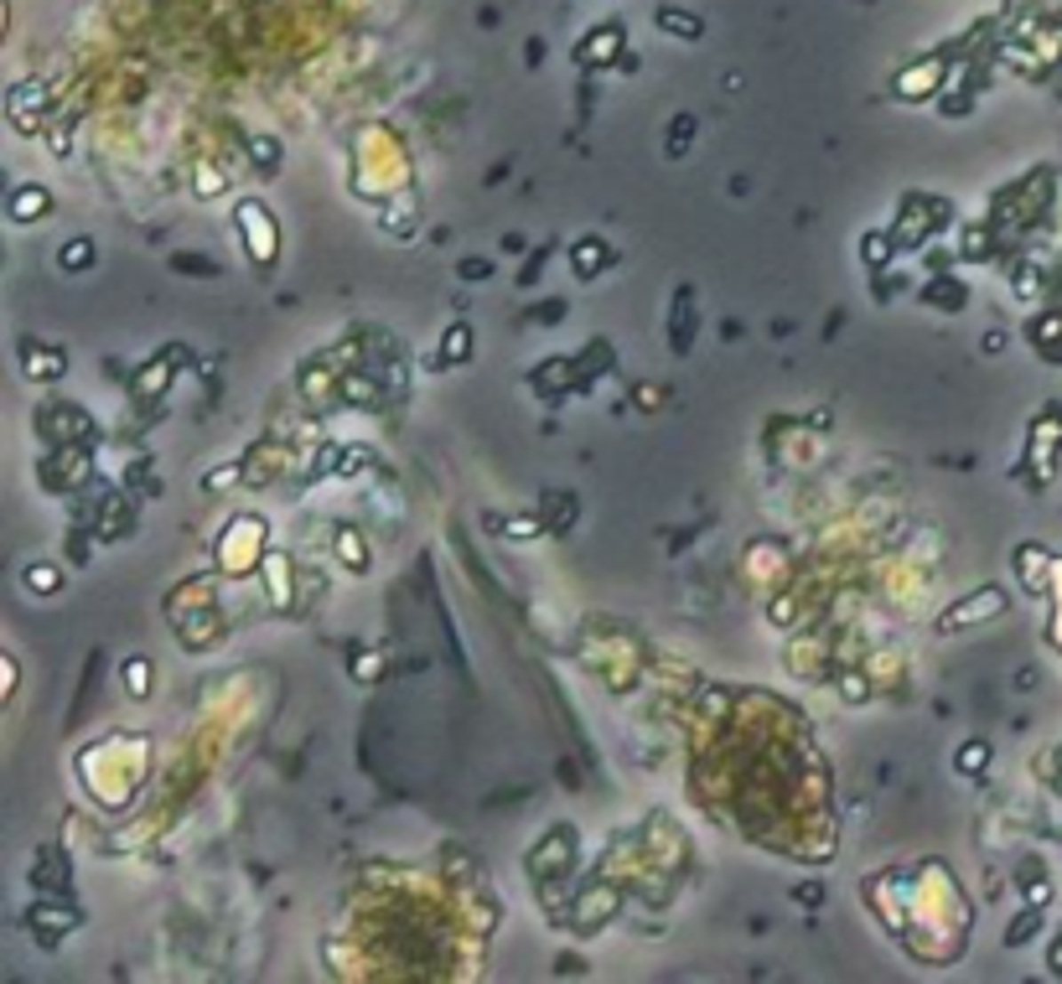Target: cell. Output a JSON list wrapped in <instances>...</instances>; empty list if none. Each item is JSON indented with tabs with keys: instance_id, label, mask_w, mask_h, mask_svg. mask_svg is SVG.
<instances>
[{
	"instance_id": "1",
	"label": "cell",
	"mask_w": 1062,
	"mask_h": 984,
	"mask_svg": "<svg viewBox=\"0 0 1062 984\" xmlns=\"http://www.w3.org/2000/svg\"><path fill=\"white\" fill-rule=\"evenodd\" d=\"M1001 606H1005V596H1001V591H995V586H990V591H985V596H979V601H970V606H959V612H948V617H943V627H964V622H979V617H990V612H1001Z\"/></svg>"
},
{
	"instance_id": "2",
	"label": "cell",
	"mask_w": 1062,
	"mask_h": 984,
	"mask_svg": "<svg viewBox=\"0 0 1062 984\" xmlns=\"http://www.w3.org/2000/svg\"><path fill=\"white\" fill-rule=\"evenodd\" d=\"M36 212H47V192H42V187H21V192L11 197V218H16V223H31Z\"/></svg>"
},
{
	"instance_id": "3",
	"label": "cell",
	"mask_w": 1062,
	"mask_h": 984,
	"mask_svg": "<svg viewBox=\"0 0 1062 984\" xmlns=\"http://www.w3.org/2000/svg\"><path fill=\"white\" fill-rule=\"evenodd\" d=\"M441 342H446V348H441V363H467V358H472V327H461V322H456V327H446Z\"/></svg>"
},
{
	"instance_id": "4",
	"label": "cell",
	"mask_w": 1062,
	"mask_h": 984,
	"mask_svg": "<svg viewBox=\"0 0 1062 984\" xmlns=\"http://www.w3.org/2000/svg\"><path fill=\"white\" fill-rule=\"evenodd\" d=\"M337 555H342V565H347V570H368L363 539L353 534V529H342V534H337Z\"/></svg>"
},
{
	"instance_id": "5",
	"label": "cell",
	"mask_w": 1062,
	"mask_h": 984,
	"mask_svg": "<svg viewBox=\"0 0 1062 984\" xmlns=\"http://www.w3.org/2000/svg\"><path fill=\"white\" fill-rule=\"evenodd\" d=\"M21 363H27V373H47V379H58V373H62V353H47V358H42L36 348H27Z\"/></svg>"
},
{
	"instance_id": "6",
	"label": "cell",
	"mask_w": 1062,
	"mask_h": 984,
	"mask_svg": "<svg viewBox=\"0 0 1062 984\" xmlns=\"http://www.w3.org/2000/svg\"><path fill=\"white\" fill-rule=\"evenodd\" d=\"M93 260V244L89 239H73V244H62V269H84Z\"/></svg>"
},
{
	"instance_id": "7",
	"label": "cell",
	"mask_w": 1062,
	"mask_h": 984,
	"mask_svg": "<svg viewBox=\"0 0 1062 984\" xmlns=\"http://www.w3.org/2000/svg\"><path fill=\"white\" fill-rule=\"evenodd\" d=\"M124 674H130V689H135V694H151V663H146V658H130Z\"/></svg>"
},
{
	"instance_id": "8",
	"label": "cell",
	"mask_w": 1062,
	"mask_h": 984,
	"mask_svg": "<svg viewBox=\"0 0 1062 984\" xmlns=\"http://www.w3.org/2000/svg\"><path fill=\"white\" fill-rule=\"evenodd\" d=\"M27 586H31V591H42V596H47V591H58V570H52V565H31L27 570Z\"/></svg>"
},
{
	"instance_id": "9",
	"label": "cell",
	"mask_w": 1062,
	"mask_h": 984,
	"mask_svg": "<svg viewBox=\"0 0 1062 984\" xmlns=\"http://www.w3.org/2000/svg\"><path fill=\"white\" fill-rule=\"evenodd\" d=\"M985 756H990V746H985V741H970L964 751H959V767H964V772H985Z\"/></svg>"
},
{
	"instance_id": "10",
	"label": "cell",
	"mask_w": 1062,
	"mask_h": 984,
	"mask_svg": "<svg viewBox=\"0 0 1062 984\" xmlns=\"http://www.w3.org/2000/svg\"><path fill=\"white\" fill-rule=\"evenodd\" d=\"M602 265H607V260H602V249H596V244H586V249L576 244V275H596Z\"/></svg>"
},
{
	"instance_id": "11",
	"label": "cell",
	"mask_w": 1062,
	"mask_h": 984,
	"mask_svg": "<svg viewBox=\"0 0 1062 984\" xmlns=\"http://www.w3.org/2000/svg\"><path fill=\"white\" fill-rule=\"evenodd\" d=\"M886 249H891V239H886V234H876V239H866V244H860L866 265H886Z\"/></svg>"
}]
</instances>
